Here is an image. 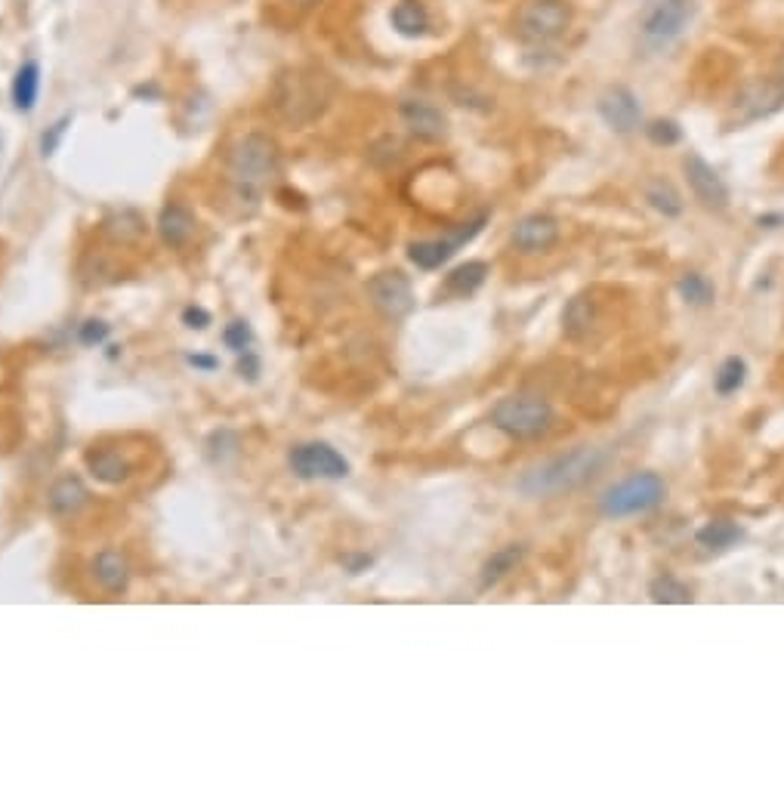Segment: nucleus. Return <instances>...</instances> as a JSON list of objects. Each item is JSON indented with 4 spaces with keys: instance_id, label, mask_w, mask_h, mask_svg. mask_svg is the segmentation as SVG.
I'll return each mask as SVG.
<instances>
[{
    "instance_id": "nucleus-1",
    "label": "nucleus",
    "mask_w": 784,
    "mask_h": 787,
    "mask_svg": "<svg viewBox=\"0 0 784 787\" xmlns=\"http://www.w3.org/2000/svg\"><path fill=\"white\" fill-rule=\"evenodd\" d=\"M334 99V84L325 71L315 68H284L272 87V105L281 121L291 127H309L318 121Z\"/></svg>"
},
{
    "instance_id": "nucleus-2",
    "label": "nucleus",
    "mask_w": 784,
    "mask_h": 787,
    "mask_svg": "<svg viewBox=\"0 0 784 787\" xmlns=\"http://www.w3.org/2000/svg\"><path fill=\"white\" fill-rule=\"evenodd\" d=\"M609 460V451L605 448H575L568 454H559L553 460H544L541 467H531L516 479V491L522 497H550V494H562L572 491L584 482H590Z\"/></svg>"
},
{
    "instance_id": "nucleus-3",
    "label": "nucleus",
    "mask_w": 784,
    "mask_h": 787,
    "mask_svg": "<svg viewBox=\"0 0 784 787\" xmlns=\"http://www.w3.org/2000/svg\"><path fill=\"white\" fill-rule=\"evenodd\" d=\"M226 173L241 201H257L278 173V146L266 133H247L229 149Z\"/></svg>"
},
{
    "instance_id": "nucleus-4",
    "label": "nucleus",
    "mask_w": 784,
    "mask_h": 787,
    "mask_svg": "<svg viewBox=\"0 0 784 787\" xmlns=\"http://www.w3.org/2000/svg\"><path fill=\"white\" fill-rule=\"evenodd\" d=\"M695 13V0H646L639 10V41L652 53L670 50L683 38Z\"/></svg>"
},
{
    "instance_id": "nucleus-5",
    "label": "nucleus",
    "mask_w": 784,
    "mask_h": 787,
    "mask_svg": "<svg viewBox=\"0 0 784 787\" xmlns=\"http://www.w3.org/2000/svg\"><path fill=\"white\" fill-rule=\"evenodd\" d=\"M664 497H667V482L658 473H633L599 497V513L605 519H627L655 510Z\"/></svg>"
},
{
    "instance_id": "nucleus-6",
    "label": "nucleus",
    "mask_w": 784,
    "mask_h": 787,
    "mask_svg": "<svg viewBox=\"0 0 784 787\" xmlns=\"http://www.w3.org/2000/svg\"><path fill=\"white\" fill-rule=\"evenodd\" d=\"M491 423L510 439H538L553 426V408L541 396H507L491 408Z\"/></svg>"
},
{
    "instance_id": "nucleus-7",
    "label": "nucleus",
    "mask_w": 784,
    "mask_h": 787,
    "mask_svg": "<svg viewBox=\"0 0 784 787\" xmlns=\"http://www.w3.org/2000/svg\"><path fill=\"white\" fill-rule=\"evenodd\" d=\"M572 25V4L568 0H528L516 13V31L531 44H550Z\"/></svg>"
},
{
    "instance_id": "nucleus-8",
    "label": "nucleus",
    "mask_w": 784,
    "mask_h": 787,
    "mask_svg": "<svg viewBox=\"0 0 784 787\" xmlns=\"http://www.w3.org/2000/svg\"><path fill=\"white\" fill-rule=\"evenodd\" d=\"M485 220H488V217L482 213V217L457 226L448 238H430V241H414V244H408V260H411L417 269H426V272L445 266L463 244H470V241L482 232Z\"/></svg>"
},
{
    "instance_id": "nucleus-9",
    "label": "nucleus",
    "mask_w": 784,
    "mask_h": 787,
    "mask_svg": "<svg viewBox=\"0 0 784 787\" xmlns=\"http://www.w3.org/2000/svg\"><path fill=\"white\" fill-rule=\"evenodd\" d=\"M288 463H291V473L300 479H346L349 476V460L325 442L297 445L288 454Z\"/></svg>"
},
{
    "instance_id": "nucleus-10",
    "label": "nucleus",
    "mask_w": 784,
    "mask_h": 787,
    "mask_svg": "<svg viewBox=\"0 0 784 787\" xmlns=\"http://www.w3.org/2000/svg\"><path fill=\"white\" fill-rule=\"evenodd\" d=\"M368 297L374 309L383 312L386 318H405L414 309V288H411L408 275H402L399 269L377 272L368 281Z\"/></svg>"
},
{
    "instance_id": "nucleus-11",
    "label": "nucleus",
    "mask_w": 784,
    "mask_h": 787,
    "mask_svg": "<svg viewBox=\"0 0 784 787\" xmlns=\"http://www.w3.org/2000/svg\"><path fill=\"white\" fill-rule=\"evenodd\" d=\"M683 170H686V180H689V189L692 195L710 207V210H723L729 204V186L723 183V176L710 167L701 155H686L683 158Z\"/></svg>"
},
{
    "instance_id": "nucleus-12",
    "label": "nucleus",
    "mask_w": 784,
    "mask_h": 787,
    "mask_svg": "<svg viewBox=\"0 0 784 787\" xmlns=\"http://www.w3.org/2000/svg\"><path fill=\"white\" fill-rule=\"evenodd\" d=\"M596 109H599V118L609 124L615 133H633L639 127V121H643L639 99L627 87H609L599 96Z\"/></svg>"
},
{
    "instance_id": "nucleus-13",
    "label": "nucleus",
    "mask_w": 784,
    "mask_h": 787,
    "mask_svg": "<svg viewBox=\"0 0 784 787\" xmlns=\"http://www.w3.org/2000/svg\"><path fill=\"white\" fill-rule=\"evenodd\" d=\"M399 115H402L408 133L417 136V139L439 142V139L448 133L445 115L436 109L433 102H426V99H402V102H399Z\"/></svg>"
},
{
    "instance_id": "nucleus-14",
    "label": "nucleus",
    "mask_w": 784,
    "mask_h": 787,
    "mask_svg": "<svg viewBox=\"0 0 784 787\" xmlns=\"http://www.w3.org/2000/svg\"><path fill=\"white\" fill-rule=\"evenodd\" d=\"M559 241V223L550 213H528L513 226V244L522 254H544Z\"/></svg>"
},
{
    "instance_id": "nucleus-15",
    "label": "nucleus",
    "mask_w": 784,
    "mask_h": 787,
    "mask_svg": "<svg viewBox=\"0 0 784 787\" xmlns=\"http://www.w3.org/2000/svg\"><path fill=\"white\" fill-rule=\"evenodd\" d=\"M784 105V96L778 90L775 81H760L744 87V93L738 96L735 109H738V124H751V121H763L769 115H775Z\"/></svg>"
},
{
    "instance_id": "nucleus-16",
    "label": "nucleus",
    "mask_w": 784,
    "mask_h": 787,
    "mask_svg": "<svg viewBox=\"0 0 784 787\" xmlns=\"http://www.w3.org/2000/svg\"><path fill=\"white\" fill-rule=\"evenodd\" d=\"M87 467H90V473H93L99 482H105V485H121V482H127L130 473H133L130 460L121 457V454L112 451V448L87 451Z\"/></svg>"
},
{
    "instance_id": "nucleus-17",
    "label": "nucleus",
    "mask_w": 784,
    "mask_h": 787,
    "mask_svg": "<svg viewBox=\"0 0 784 787\" xmlns=\"http://www.w3.org/2000/svg\"><path fill=\"white\" fill-rule=\"evenodd\" d=\"M93 575L99 581V587L105 593H124L127 584H130V568H127V559L115 550H102L96 559H93Z\"/></svg>"
},
{
    "instance_id": "nucleus-18",
    "label": "nucleus",
    "mask_w": 784,
    "mask_h": 787,
    "mask_svg": "<svg viewBox=\"0 0 784 787\" xmlns=\"http://www.w3.org/2000/svg\"><path fill=\"white\" fill-rule=\"evenodd\" d=\"M158 232L164 238V244L170 247H183L192 232H195V217H192V210L183 207V204H167L161 210V217H158Z\"/></svg>"
},
{
    "instance_id": "nucleus-19",
    "label": "nucleus",
    "mask_w": 784,
    "mask_h": 787,
    "mask_svg": "<svg viewBox=\"0 0 784 787\" xmlns=\"http://www.w3.org/2000/svg\"><path fill=\"white\" fill-rule=\"evenodd\" d=\"M47 504H50V513H56V516H75L87 504V488L78 476H62L50 488Z\"/></svg>"
},
{
    "instance_id": "nucleus-20",
    "label": "nucleus",
    "mask_w": 784,
    "mask_h": 787,
    "mask_svg": "<svg viewBox=\"0 0 784 787\" xmlns=\"http://www.w3.org/2000/svg\"><path fill=\"white\" fill-rule=\"evenodd\" d=\"M488 263H482V260H470V263H460V266H454L448 275H445V291L451 294V297H473L482 284H485V278H488Z\"/></svg>"
},
{
    "instance_id": "nucleus-21",
    "label": "nucleus",
    "mask_w": 784,
    "mask_h": 787,
    "mask_svg": "<svg viewBox=\"0 0 784 787\" xmlns=\"http://www.w3.org/2000/svg\"><path fill=\"white\" fill-rule=\"evenodd\" d=\"M522 556H525V547H522V544H507V547H501L497 553H491L488 562L482 565L479 587H482V590H491L494 584H501V581L510 575V571H516V565L522 562Z\"/></svg>"
},
{
    "instance_id": "nucleus-22",
    "label": "nucleus",
    "mask_w": 784,
    "mask_h": 787,
    "mask_svg": "<svg viewBox=\"0 0 784 787\" xmlns=\"http://www.w3.org/2000/svg\"><path fill=\"white\" fill-rule=\"evenodd\" d=\"M392 28H396L402 38H420L430 28V13L420 4V0H399L396 7H392Z\"/></svg>"
},
{
    "instance_id": "nucleus-23",
    "label": "nucleus",
    "mask_w": 784,
    "mask_h": 787,
    "mask_svg": "<svg viewBox=\"0 0 784 787\" xmlns=\"http://www.w3.org/2000/svg\"><path fill=\"white\" fill-rule=\"evenodd\" d=\"M593 321H596V306L590 297H572L562 312V331L572 337V340H581L590 334L593 328Z\"/></svg>"
},
{
    "instance_id": "nucleus-24",
    "label": "nucleus",
    "mask_w": 784,
    "mask_h": 787,
    "mask_svg": "<svg viewBox=\"0 0 784 787\" xmlns=\"http://www.w3.org/2000/svg\"><path fill=\"white\" fill-rule=\"evenodd\" d=\"M41 93V65L25 62L13 78V105L19 112H31Z\"/></svg>"
},
{
    "instance_id": "nucleus-25",
    "label": "nucleus",
    "mask_w": 784,
    "mask_h": 787,
    "mask_svg": "<svg viewBox=\"0 0 784 787\" xmlns=\"http://www.w3.org/2000/svg\"><path fill=\"white\" fill-rule=\"evenodd\" d=\"M741 538H744L741 525H735L729 519H714V522H707L695 531V541L707 550H726V547L738 544Z\"/></svg>"
},
{
    "instance_id": "nucleus-26",
    "label": "nucleus",
    "mask_w": 784,
    "mask_h": 787,
    "mask_svg": "<svg viewBox=\"0 0 784 787\" xmlns=\"http://www.w3.org/2000/svg\"><path fill=\"white\" fill-rule=\"evenodd\" d=\"M646 201H649V207H655L661 217H680L683 213V198H680V192L673 189V183H667L664 176H658V180H652L649 186H646Z\"/></svg>"
},
{
    "instance_id": "nucleus-27",
    "label": "nucleus",
    "mask_w": 784,
    "mask_h": 787,
    "mask_svg": "<svg viewBox=\"0 0 784 787\" xmlns=\"http://www.w3.org/2000/svg\"><path fill=\"white\" fill-rule=\"evenodd\" d=\"M676 294H680L689 306H710L717 297V288L701 272H686L676 281Z\"/></svg>"
},
{
    "instance_id": "nucleus-28",
    "label": "nucleus",
    "mask_w": 784,
    "mask_h": 787,
    "mask_svg": "<svg viewBox=\"0 0 784 787\" xmlns=\"http://www.w3.org/2000/svg\"><path fill=\"white\" fill-rule=\"evenodd\" d=\"M744 383H747V362L741 359V355H729V359H723V365L714 374V389L720 392V396H735Z\"/></svg>"
},
{
    "instance_id": "nucleus-29",
    "label": "nucleus",
    "mask_w": 784,
    "mask_h": 787,
    "mask_svg": "<svg viewBox=\"0 0 784 787\" xmlns=\"http://www.w3.org/2000/svg\"><path fill=\"white\" fill-rule=\"evenodd\" d=\"M649 596L658 605H689L692 602V590L680 578H673V575H658L649 584Z\"/></svg>"
},
{
    "instance_id": "nucleus-30",
    "label": "nucleus",
    "mask_w": 784,
    "mask_h": 787,
    "mask_svg": "<svg viewBox=\"0 0 784 787\" xmlns=\"http://www.w3.org/2000/svg\"><path fill=\"white\" fill-rule=\"evenodd\" d=\"M646 136L655 142V146H676V142L683 139V127L676 124V121L661 118V121H652V124L646 127Z\"/></svg>"
},
{
    "instance_id": "nucleus-31",
    "label": "nucleus",
    "mask_w": 784,
    "mask_h": 787,
    "mask_svg": "<svg viewBox=\"0 0 784 787\" xmlns=\"http://www.w3.org/2000/svg\"><path fill=\"white\" fill-rule=\"evenodd\" d=\"M223 343L235 352H244L251 346V328H247V321H232V325L223 331Z\"/></svg>"
},
{
    "instance_id": "nucleus-32",
    "label": "nucleus",
    "mask_w": 784,
    "mask_h": 787,
    "mask_svg": "<svg viewBox=\"0 0 784 787\" xmlns=\"http://www.w3.org/2000/svg\"><path fill=\"white\" fill-rule=\"evenodd\" d=\"M68 124H71V115L59 118V121L41 136V155H44V158L56 155V149H59V142H62V136H65V130H68Z\"/></svg>"
},
{
    "instance_id": "nucleus-33",
    "label": "nucleus",
    "mask_w": 784,
    "mask_h": 787,
    "mask_svg": "<svg viewBox=\"0 0 784 787\" xmlns=\"http://www.w3.org/2000/svg\"><path fill=\"white\" fill-rule=\"evenodd\" d=\"M105 337H109V325H105V321H96V318L84 321L81 331H78V340H81L84 346H96V343H102Z\"/></svg>"
},
{
    "instance_id": "nucleus-34",
    "label": "nucleus",
    "mask_w": 784,
    "mask_h": 787,
    "mask_svg": "<svg viewBox=\"0 0 784 787\" xmlns=\"http://www.w3.org/2000/svg\"><path fill=\"white\" fill-rule=\"evenodd\" d=\"M183 325L195 328V331H204L210 325V312H204L201 306H189V309H183Z\"/></svg>"
},
{
    "instance_id": "nucleus-35",
    "label": "nucleus",
    "mask_w": 784,
    "mask_h": 787,
    "mask_svg": "<svg viewBox=\"0 0 784 787\" xmlns=\"http://www.w3.org/2000/svg\"><path fill=\"white\" fill-rule=\"evenodd\" d=\"M374 559L371 556H346V568L352 571V575H362L365 568H371Z\"/></svg>"
},
{
    "instance_id": "nucleus-36",
    "label": "nucleus",
    "mask_w": 784,
    "mask_h": 787,
    "mask_svg": "<svg viewBox=\"0 0 784 787\" xmlns=\"http://www.w3.org/2000/svg\"><path fill=\"white\" fill-rule=\"evenodd\" d=\"M238 371H241V374L247 371V380H257V371H260V365H257V359H254V355L247 352V349H244V359H241Z\"/></svg>"
},
{
    "instance_id": "nucleus-37",
    "label": "nucleus",
    "mask_w": 784,
    "mask_h": 787,
    "mask_svg": "<svg viewBox=\"0 0 784 787\" xmlns=\"http://www.w3.org/2000/svg\"><path fill=\"white\" fill-rule=\"evenodd\" d=\"M189 365H192V368H201V371H213L220 362L213 359V355H189Z\"/></svg>"
},
{
    "instance_id": "nucleus-38",
    "label": "nucleus",
    "mask_w": 784,
    "mask_h": 787,
    "mask_svg": "<svg viewBox=\"0 0 784 787\" xmlns=\"http://www.w3.org/2000/svg\"><path fill=\"white\" fill-rule=\"evenodd\" d=\"M757 226H763V229H778V226H784V213H760Z\"/></svg>"
},
{
    "instance_id": "nucleus-39",
    "label": "nucleus",
    "mask_w": 784,
    "mask_h": 787,
    "mask_svg": "<svg viewBox=\"0 0 784 787\" xmlns=\"http://www.w3.org/2000/svg\"><path fill=\"white\" fill-rule=\"evenodd\" d=\"M291 4H297V7H303V10H309V7H315L318 0H291Z\"/></svg>"
},
{
    "instance_id": "nucleus-40",
    "label": "nucleus",
    "mask_w": 784,
    "mask_h": 787,
    "mask_svg": "<svg viewBox=\"0 0 784 787\" xmlns=\"http://www.w3.org/2000/svg\"><path fill=\"white\" fill-rule=\"evenodd\" d=\"M775 84H778V90H781V96H784V65H781V71H778V78H775Z\"/></svg>"
}]
</instances>
